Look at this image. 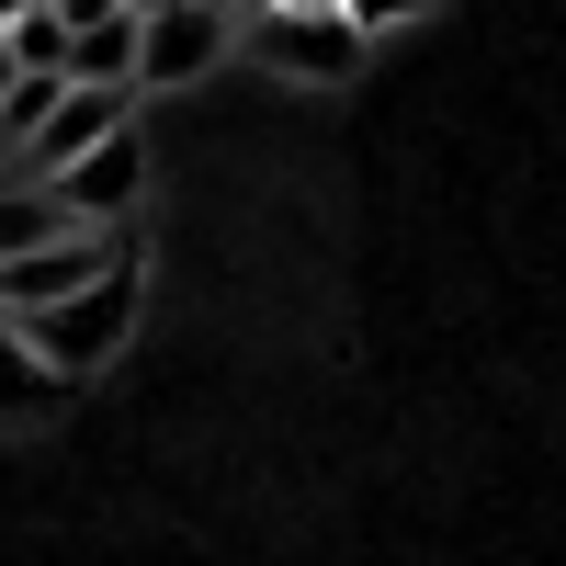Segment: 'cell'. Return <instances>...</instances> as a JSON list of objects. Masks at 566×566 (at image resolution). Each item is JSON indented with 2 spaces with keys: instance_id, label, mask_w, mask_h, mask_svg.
I'll return each instance as SVG.
<instances>
[{
  "instance_id": "6da1fadb",
  "label": "cell",
  "mask_w": 566,
  "mask_h": 566,
  "mask_svg": "<svg viewBox=\"0 0 566 566\" xmlns=\"http://www.w3.org/2000/svg\"><path fill=\"white\" fill-rule=\"evenodd\" d=\"M136 306H148V295H136V239H125V250H114L103 272L80 283V295L34 306L23 328H34V352L57 363L69 386H91V374H114V363H125V340H136Z\"/></svg>"
},
{
  "instance_id": "7a4b0ae2",
  "label": "cell",
  "mask_w": 566,
  "mask_h": 566,
  "mask_svg": "<svg viewBox=\"0 0 566 566\" xmlns=\"http://www.w3.org/2000/svg\"><path fill=\"white\" fill-rule=\"evenodd\" d=\"M363 23L340 12V0H261V12H239V57L283 69V80H317V91H340L363 69Z\"/></svg>"
},
{
  "instance_id": "3957f363",
  "label": "cell",
  "mask_w": 566,
  "mask_h": 566,
  "mask_svg": "<svg viewBox=\"0 0 566 566\" xmlns=\"http://www.w3.org/2000/svg\"><path fill=\"white\" fill-rule=\"evenodd\" d=\"M216 57H239V0H159L136 34V91H181Z\"/></svg>"
},
{
  "instance_id": "277c9868",
  "label": "cell",
  "mask_w": 566,
  "mask_h": 566,
  "mask_svg": "<svg viewBox=\"0 0 566 566\" xmlns=\"http://www.w3.org/2000/svg\"><path fill=\"white\" fill-rule=\"evenodd\" d=\"M125 114H136V91H125V80H69V91H57V114H45V125L23 136V148H0V170H23V181H57V170L91 148V136H114Z\"/></svg>"
},
{
  "instance_id": "5b68a950",
  "label": "cell",
  "mask_w": 566,
  "mask_h": 566,
  "mask_svg": "<svg viewBox=\"0 0 566 566\" xmlns=\"http://www.w3.org/2000/svg\"><path fill=\"white\" fill-rule=\"evenodd\" d=\"M57 193H69L80 227H125L136 205H148V136H136V114H125L114 136H91V148L57 170Z\"/></svg>"
},
{
  "instance_id": "8992f818",
  "label": "cell",
  "mask_w": 566,
  "mask_h": 566,
  "mask_svg": "<svg viewBox=\"0 0 566 566\" xmlns=\"http://www.w3.org/2000/svg\"><path fill=\"white\" fill-rule=\"evenodd\" d=\"M57 23H69V80H125L136 91V34H148L136 0H57Z\"/></svg>"
},
{
  "instance_id": "52a82bcc",
  "label": "cell",
  "mask_w": 566,
  "mask_h": 566,
  "mask_svg": "<svg viewBox=\"0 0 566 566\" xmlns=\"http://www.w3.org/2000/svg\"><path fill=\"white\" fill-rule=\"evenodd\" d=\"M69 408V374L34 352V328L0 306V419H57Z\"/></svg>"
},
{
  "instance_id": "ba28073f",
  "label": "cell",
  "mask_w": 566,
  "mask_h": 566,
  "mask_svg": "<svg viewBox=\"0 0 566 566\" xmlns=\"http://www.w3.org/2000/svg\"><path fill=\"white\" fill-rule=\"evenodd\" d=\"M69 193H57V181H23V170H0V261H12V250H34V239H69Z\"/></svg>"
},
{
  "instance_id": "9c48e42d",
  "label": "cell",
  "mask_w": 566,
  "mask_h": 566,
  "mask_svg": "<svg viewBox=\"0 0 566 566\" xmlns=\"http://www.w3.org/2000/svg\"><path fill=\"white\" fill-rule=\"evenodd\" d=\"M57 91H69L57 69H12V91H0V148H23V136L57 114Z\"/></svg>"
},
{
  "instance_id": "30bf717a",
  "label": "cell",
  "mask_w": 566,
  "mask_h": 566,
  "mask_svg": "<svg viewBox=\"0 0 566 566\" xmlns=\"http://www.w3.org/2000/svg\"><path fill=\"white\" fill-rule=\"evenodd\" d=\"M0 91H12V45H0Z\"/></svg>"
},
{
  "instance_id": "8fae6325",
  "label": "cell",
  "mask_w": 566,
  "mask_h": 566,
  "mask_svg": "<svg viewBox=\"0 0 566 566\" xmlns=\"http://www.w3.org/2000/svg\"><path fill=\"white\" fill-rule=\"evenodd\" d=\"M12 12H23V0H0V34H12Z\"/></svg>"
},
{
  "instance_id": "7c38bea8",
  "label": "cell",
  "mask_w": 566,
  "mask_h": 566,
  "mask_svg": "<svg viewBox=\"0 0 566 566\" xmlns=\"http://www.w3.org/2000/svg\"><path fill=\"white\" fill-rule=\"evenodd\" d=\"M136 12H159V0H136Z\"/></svg>"
}]
</instances>
